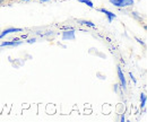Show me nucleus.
<instances>
[{"instance_id":"f03ea898","label":"nucleus","mask_w":147,"mask_h":122,"mask_svg":"<svg viewBox=\"0 0 147 122\" xmlns=\"http://www.w3.org/2000/svg\"><path fill=\"white\" fill-rule=\"evenodd\" d=\"M117 72H118V76H119V80H120L121 87L123 88V89H126V78H125V75H123L122 70H121V68H120V66H118Z\"/></svg>"},{"instance_id":"1a4fd4ad","label":"nucleus","mask_w":147,"mask_h":122,"mask_svg":"<svg viewBox=\"0 0 147 122\" xmlns=\"http://www.w3.org/2000/svg\"><path fill=\"white\" fill-rule=\"evenodd\" d=\"M38 2H42V3H45V2H51V1H58V0H36Z\"/></svg>"},{"instance_id":"7ed1b4c3","label":"nucleus","mask_w":147,"mask_h":122,"mask_svg":"<svg viewBox=\"0 0 147 122\" xmlns=\"http://www.w3.org/2000/svg\"><path fill=\"white\" fill-rule=\"evenodd\" d=\"M113 2L115 3V6H120V7H126V6H132L134 5L132 0H114Z\"/></svg>"},{"instance_id":"423d86ee","label":"nucleus","mask_w":147,"mask_h":122,"mask_svg":"<svg viewBox=\"0 0 147 122\" xmlns=\"http://www.w3.org/2000/svg\"><path fill=\"white\" fill-rule=\"evenodd\" d=\"M79 23H82V24H86V25H90V26H94V24H93L92 22H90V20H80Z\"/></svg>"},{"instance_id":"20e7f679","label":"nucleus","mask_w":147,"mask_h":122,"mask_svg":"<svg viewBox=\"0 0 147 122\" xmlns=\"http://www.w3.org/2000/svg\"><path fill=\"white\" fill-rule=\"evenodd\" d=\"M97 10H100V11H102V13H104L108 17H109V20H112V18L115 17V15L114 14H112V13H110L109 10H107V9H103V8H98Z\"/></svg>"},{"instance_id":"39448f33","label":"nucleus","mask_w":147,"mask_h":122,"mask_svg":"<svg viewBox=\"0 0 147 122\" xmlns=\"http://www.w3.org/2000/svg\"><path fill=\"white\" fill-rule=\"evenodd\" d=\"M16 44H18V43H16L15 41H13V42H2L1 47H5V45H16Z\"/></svg>"},{"instance_id":"f8f14e48","label":"nucleus","mask_w":147,"mask_h":122,"mask_svg":"<svg viewBox=\"0 0 147 122\" xmlns=\"http://www.w3.org/2000/svg\"><path fill=\"white\" fill-rule=\"evenodd\" d=\"M58 1H65V0H58Z\"/></svg>"},{"instance_id":"0eeeda50","label":"nucleus","mask_w":147,"mask_h":122,"mask_svg":"<svg viewBox=\"0 0 147 122\" xmlns=\"http://www.w3.org/2000/svg\"><path fill=\"white\" fill-rule=\"evenodd\" d=\"M9 5V2L7 1V0H0V7H2V6H8Z\"/></svg>"},{"instance_id":"f257e3e1","label":"nucleus","mask_w":147,"mask_h":122,"mask_svg":"<svg viewBox=\"0 0 147 122\" xmlns=\"http://www.w3.org/2000/svg\"><path fill=\"white\" fill-rule=\"evenodd\" d=\"M17 32H23L22 28H16V27H9V28H6L2 31V33L0 34V38L5 37L6 35L10 34V33H17Z\"/></svg>"},{"instance_id":"9b49d317","label":"nucleus","mask_w":147,"mask_h":122,"mask_svg":"<svg viewBox=\"0 0 147 122\" xmlns=\"http://www.w3.org/2000/svg\"><path fill=\"white\" fill-rule=\"evenodd\" d=\"M7 1L9 2V5H10V3H13V2H15V0H7Z\"/></svg>"},{"instance_id":"9d476101","label":"nucleus","mask_w":147,"mask_h":122,"mask_svg":"<svg viewBox=\"0 0 147 122\" xmlns=\"http://www.w3.org/2000/svg\"><path fill=\"white\" fill-rule=\"evenodd\" d=\"M30 1H34V0H15V2H30Z\"/></svg>"},{"instance_id":"6e6552de","label":"nucleus","mask_w":147,"mask_h":122,"mask_svg":"<svg viewBox=\"0 0 147 122\" xmlns=\"http://www.w3.org/2000/svg\"><path fill=\"white\" fill-rule=\"evenodd\" d=\"M79 1H80V2H85V3H87V5H88L90 7H92V8L94 7V6H93V3L90 1V0H79Z\"/></svg>"}]
</instances>
